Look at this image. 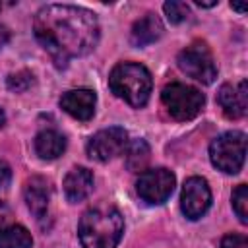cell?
<instances>
[{
	"mask_svg": "<svg viewBox=\"0 0 248 248\" xmlns=\"http://www.w3.org/2000/svg\"><path fill=\"white\" fill-rule=\"evenodd\" d=\"M161 101L167 108V112L174 118V120H192L194 116L200 114V110L203 108L205 97L200 89L186 85V83H169L165 85V89L161 91Z\"/></svg>",
	"mask_w": 248,
	"mask_h": 248,
	"instance_id": "obj_5",
	"label": "cell"
},
{
	"mask_svg": "<svg viewBox=\"0 0 248 248\" xmlns=\"http://www.w3.org/2000/svg\"><path fill=\"white\" fill-rule=\"evenodd\" d=\"M64 194L68 202L76 203L85 200L93 190V174L85 167H74L64 178Z\"/></svg>",
	"mask_w": 248,
	"mask_h": 248,
	"instance_id": "obj_12",
	"label": "cell"
},
{
	"mask_svg": "<svg viewBox=\"0 0 248 248\" xmlns=\"http://www.w3.org/2000/svg\"><path fill=\"white\" fill-rule=\"evenodd\" d=\"M176 62H178V68L186 76L194 78L196 81H200L203 85L213 83L217 78V64H215L213 54L205 43H200V41L192 43L190 46L180 50Z\"/></svg>",
	"mask_w": 248,
	"mask_h": 248,
	"instance_id": "obj_6",
	"label": "cell"
},
{
	"mask_svg": "<svg viewBox=\"0 0 248 248\" xmlns=\"http://www.w3.org/2000/svg\"><path fill=\"white\" fill-rule=\"evenodd\" d=\"M126 167L132 172H143L149 159H151V149L145 140H134L130 145H126Z\"/></svg>",
	"mask_w": 248,
	"mask_h": 248,
	"instance_id": "obj_16",
	"label": "cell"
},
{
	"mask_svg": "<svg viewBox=\"0 0 248 248\" xmlns=\"http://www.w3.org/2000/svg\"><path fill=\"white\" fill-rule=\"evenodd\" d=\"M33 31L56 66H66L70 58L91 52L99 41L97 16L91 10L68 4L41 8L35 16Z\"/></svg>",
	"mask_w": 248,
	"mask_h": 248,
	"instance_id": "obj_1",
	"label": "cell"
},
{
	"mask_svg": "<svg viewBox=\"0 0 248 248\" xmlns=\"http://www.w3.org/2000/svg\"><path fill=\"white\" fill-rule=\"evenodd\" d=\"M124 232V219L112 205H97L87 209L78 225L83 248H116Z\"/></svg>",
	"mask_w": 248,
	"mask_h": 248,
	"instance_id": "obj_2",
	"label": "cell"
},
{
	"mask_svg": "<svg viewBox=\"0 0 248 248\" xmlns=\"http://www.w3.org/2000/svg\"><path fill=\"white\" fill-rule=\"evenodd\" d=\"M97 95L91 89H70L60 97V107L76 120H89L95 114Z\"/></svg>",
	"mask_w": 248,
	"mask_h": 248,
	"instance_id": "obj_11",
	"label": "cell"
},
{
	"mask_svg": "<svg viewBox=\"0 0 248 248\" xmlns=\"http://www.w3.org/2000/svg\"><path fill=\"white\" fill-rule=\"evenodd\" d=\"M31 232L21 225H8L0 229V248H31Z\"/></svg>",
	"mask_w": 248,
	"mask_h": 248,
	"instance_id": "obj_17",
	"label": "cell"
},
{
	"mask_svg": "<svg viewBox=\"0 0 248 248\" xmlns=\"http://www.w3.org/2000/svg\"><path fill=\"white\" fill-rule=\"evenodd\" d=\"M163 35V23L155 14H145L132 27V43L136 46H145L155 43Z\"/></svg>",
	"mask_w": 248,
	"mask_h": 248,
	"instance_id": "obj_14",
	"label": "cell"
},
{
	"mask_svg": "<svg viewBox=\"0 0 248 248\" xmlns=\"http://www.w3.org/2000/svg\"><path fill=\"white\" fill-rule=\"evenodd\" d=\"M25 203L29 207V211L41 219L45 217L46 209H48V200H50V188H48V182L43 178V176H33L27 180L25 184Z\"/></svg>",
	"mask_w": 248,
	"mask_h": 248,
	"instance_id": "obj_13",
	"label": "cell"
},
{
	"mask_svg": "<svg viewBox=\"0 0 248 248\" xmlns=\"http://www.w3.org/2000/svg\"><path fill=\"white\" fill-rule=\"evenodd\" d=\"M4 122H6V114H4V110L0 108V128L4 126Z\"/></svg>",
	"mask_w": 248,
	"mask_h": 248,
	"instance_id": "obj_26",
	"label": "cell"
},
{
	"mask_svg": "<svg viewBox=\"0 0 248 248\" xmlns=\"http://www.w3.org/2000/svg\"><path fill=\"white\" fill-rule=\"evenodd\" d=\"M66 149V138L56 130H43L35 136V151L41 159L52 161Z\"/></svg>",
	"mask_w": 248,
	"mask_h": 248,
	"instance_id": "obj_15",
	"label": "cell"
},
{
	"mask_svg": "<svg viewBox=\"0 0 248 248\" xmlns=\"http://www.w3.org/2000/svg\"><path fill=\"white\" fill-rule=\"evenodd\" d=\"M31 83H33V76L25 70L8 76V87L12 91H25L27 87H31Z\"/></svg>",
	"mask_w": 248,
	"mask_h": 248,
	"instance_id": "obj_20",
	"label": "cell"
},
{
	"mask_svg": "<svg viewBox=\"0 0 248 248\" xmlns=\"http://www.w3.org/2000/svg\"><path fill=\"white\" fill-rule=\"evenodd\" d=\"M10 178H12V169H10V165H8L4 159H0V188H4V186L10 182Z\"/></svg>",
	"mask_w": 248,
	"mask_h": 248,
	"instance_id": "obj_22",
	"label": "cell"
},
{
	"mask_svg": "<svg viewBox=\"0 0 248 248\" xmlns=\"http://www.w3.org/2000/svg\"><path fill=\"white\" fill-rule=\"evenodd\" d=\"M196 4L202 6V8H211V6H215L217 2H215V0H213V2H202V0H196Z\"/></svg>",
	"mask_w": 248,
	"mask_h": 248,
	"instance_id": "obj_24",
	"label": "cell"
},
{
	"mask_svg": "<svg viewBox=\"0 0 248 248\" xmlns=\"http://www.w3.org/2000/svg\"><path fill=\"white\" fill-rule=\"evenodd\" d=\"M232 209L236 213V217L240 219V223H248V186L246 184H238L232 192Z\"/></svg>",
	"mask_w": 248,
	"mask_h": 248,
	"instance_id": "obj_18",
	"label": "cell"
},
{
	"mask_svg": "<svg viewBox=\"0 0 248 248\" xmlns=\"http://www.w3.org/2000/svg\"><path fill=\"white\" fill-rule=\"evenodd\" d=\"M108 85L112 93L124 99L130 107L140 108L147 103L153 87V79L149 70L138 62H122L116 64L108 76Z\"/></svg>",
	"mask_w": 248,
	"mask_h": 248,
	"instance_id": "obj_3",
	"label": "cell"
},
{
	"mask_svg": "<svg viewBox=\"0 0 248 248\" xmlns=\"http://www.w3.org/2000/svg\"><path fill=\"white\" fill-rule=\"evenodd\" d=\"M128 145V132L120 126H110L105 130H99L95 136L87 141V155L95 161H110L116 155H120Z\"/></svg>",
	"mask_w": 248,
	"mask_h": 248,
	"instance_id": "obj_8",
	"label": "cell"
},
{
	"mask_svg": "<svg viewBox=\"0 0 248 248\" xmlns=\"http://www.w3.org/2000/svg\"><path fill=\"white\" fill-rule=\"evenodd\" d=\"M8 41H10V29H8L6 25H2V23H0V48H2V46H6V45H8Z\"/></svg>",
	"mask_w": 248,
	"mask_h": 248,
	"instance_id": "obj_23",
	"label": "cell"
},
{
	"mask_svg": "<svg viewBox=\"0 0 248 248\" xmlns=\"http://www.w3.org/2000/svg\"><path fill=\"white\" fill-rule=\"evenodd\" d=\"M217 103L229 118H242L248 108V85L244 79L238 83H225L217 93Z\"/></svg>",
	"mask_w": 248,
	"mask_h": 248,
	"instance_id": "obj_10",
	"label": "cell"
},
{
	"mask_svg": "<svg viewBox=\"0 0 248 248\" xmlns=\"http://www.w3.org/2000/svg\"><path fill=\"white\" fill-rule=\"evenodd\" d=\"M163 10L167 14V19L170 23H182L184 19H188L190 16V8L186 2H178V0H170L163 4Z\"/></svg>",
	"mask_w": 248,
	"mask_h": 248,
	"instance_id": "obj_19",
	"label": "cell"
},
{
	"mask_svg": "<svg viewBox=\"0 0 248 248\" xmlns=\"http://www.w3.org/2000/svg\"><path fill=\"white\" fill-rule=\"evenodd\" d=\"M231 8H232V10H236V12H246V4H234V2H232V4H231Z\"/></svg>",
	"mask_w": 248,
	"mask_h": 248,
	"instance_id": "obj_25",
	"label": "cell"
},
{
	"mask_svg": "<svg viewBox=\"0 0 248 248\" xmlns=\"http://www.w3.org/2000/svg\"><path fill=\"white\" fill-rule=\"evenodd\" d=\"M221 248H248V238L244 234H225L221 238Z\"/></svg>",
	"mask_w": 248,
	"mask_h": 248,
	"instance_id": "obj_21",
	"label": "cell"
},
{
	"mask_svg": "<svg viewBox=\"0 0 248 248\" xmlns=\"http://www.w3.org/2000/svg\"><path fill=\"white\" fill-rule=\"evenodd\" d=\"M211 205V190L205 178L190 176L180 194V207L188 219H200Z\"/></svg>",
	"mask_w": 248,
	"mask_h": 248,
	"instance_id": "obj_9",
	"label": "cell"
},
{
	"mask_svg": "<svg viewBox=\"0 0 248 248\" xmlns=\"http://www.w3.org/2000/svg\"><path fill=\"white\" fill-rule=\"evenodd\" d=\"M174 182L176 178L169 169H145L143 172H140L136 190L143 202L159 205L169 200V196L174 190Z\"/></svg>",
	"mask_w": 248,
	"mask_h": 248,
	"instance_id": "obj_7",
	"label": "cell"
},
{
	"mask_svg": "<svg viewBox=\"0 0 248 248\" xmlns=\"http://www.w3.org/2000/svg\"><path fill=\"white\" fill-rule=\"evenodd\" d=\"M246 157V134L232 130L217 136L209 145V159L213 167L227 174H236Z\"/></svg>",
	"mask_w": 248,
	"mask_h": 248,
	"instance_id": "obj_4",
	"label": "cell"
}]
</instances>
